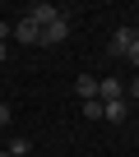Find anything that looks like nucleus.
I'll return each instance as SVG.
<instances>
[{
    "label": "nucleus",
    "mask_w": 139,
    "mask_h": 157,
    "mask_svg": "<svg viewBox=\"0 0 139 157\" xmlns=\"http://www.w3.org/2000/svg\"><path fill=\"white\" fill-rule=\"evenodd\" d=\"M10 33H14V28H10V23H5V19H0V42H5V37H10Z\"/></svg>",
    "instance_id": "obj_12"
},
{
    "label": "nucleus",
    "mask_w": 139,
    "mask_h": 157,
    "mask_svg": "<svg viewBox=\"0 0 139 157\" xmlns=\"http://www.w3.org/2000/svg\"><path fill=\"white\" fill-rule=\"evenodd\" d=\"M5 125H10V106L0 102V129H5Z\"/></svg>",
    "instance_id": "obj_11"
},
{
    "label": "nucleus",
    "mask_w": 139,
    "mask_h": 157,
    "mask_svg": "<svg viewBox=\"0 0 139 157\" xmlns=\"http://www.w3.org/2000/svg\"><path fill=\"white\" fill-rule=\"evenodd\" d=\"M74 93H79L84 102H97V78H93V74H79V78H74Z\"/></svg>",
    "instance_id": "obj_5"
},
{
    "label": "nucleus",
    "mask_w": 139,
    "mask_h": 157,
    "mask_svg": "<svg viewBox=\"0 0 139 157\" xmlns=\"http://www.w3.org/2000/svg\"><path fill=\"white\" fill-rule=\"evenodd\" d=\"M28 19H33L37 28H46V23H56V19H65V14H60L56 5H46V0H42V5H33V10H28Z\"/></svg>",
    "instance_id": "obj_1"
},
{
    "label": "nucleus",
    "mask_w": 139,
    "mask_h": 157,
    "mask_svg": "<svg viewBox=\"0 0 139 157\" xmlns=\"http://www.w3.org/2000/svg\"><path fill=\"white\" fill-rule=\"evenodd\" d=\"M84 116L88 120H102V102H84Z\"/></svg>",
    "instance_id": "obj_8"
},
{
    "label": "nucleus",
    "mask_w": 139,
    "mask_h": 157,
    "mask_svg": "<svg viewBox=\"0 0 139 157\" xmlns=\"http://www.w3.org/2000/svg\"><path fill=\"white\" fill-rule=\"evenodd\" d=\"M14 37H19V42H28V46H33V42H42V28H37V23H33V19H28V14H23V19H19V23H14Z\"/></svg>",
    "instance_id": "obj_3"
},
{
    "label": "nucleus",
    "mask_w": 139,
    "mask_h": 157,
    "mask_svg": "<svg viewBox=\"0 0 139 157\" xmlns=\"http://www.w3.org/2000/svg\"><path fill=\"white\" fill-rule=\"evenodd\" d=\"M125 102H139V78H134V83H125Z\"/></svg>",
    "instance_id": "obj_9"
},
{
    "label": "nucleus",
    "mask_w": 139,
    "mask_h": 157,
    "mask_svg": "<svg viewBox=\"0 0 139 157\" xmlns=\"http://www.w3.org/2000/svg\"><path fill=\"white\" fill-rule=\"evenodd\" d=\"M10 152H14V157H28V152H33V143H28V139H14V143H10Z\"/></svg>",
    "instance_id": "obj_7"
},
{
    "label": "nucleus",
    "mask_w": 139,
    "mask_h": 157,
    "mask_svg": "<svg viewBox=\"0 0 139 157\" xmlns=\"http://www.w3.org/2000/svg\"><path fill=\"white\" fill-rule=\"evenodd\" d=\"M5 56H10V51H5V42H0V65H5Z\"/></svg>",
    "instance_id": "obj_13"
},
{
    "label": "nucleus",
    "mask_w": 139,
    "mask_h": 157,
    "mask_svg": "<svg viewBox=\"0 0 139 157\" xmlns=\"http://www.w3.org/2000/svg\"><path fill=\"white\" fill-rule=\"evenodd\" d=\"M125 60H134V65H139V42H130V51H125Z\"/></svg>",
    "instance_id": "obj_10"
},
{
    "label": "nucleus",
    "mask_w": 139,
    "mask_h": 157,
    "mask_svg": "<svg viewBox=\"0 0 139 157\" xmlns=\"http://www.w3.org/2000/svg\"><path fill=\"white\" fill-rule=\"evenodd\" d=\"M65 37H70V23H65V19H56V23L42 28V46H60Z\"/></svg>",
    "instance_id": "obj_2"
},
{
    "label": "nucleus",
    "mask_w": 139,
    "mask_h": 157,
    "mask_svg": "<svg viewBox=\"0 0 139 157\" xmlns=\"http://www.w3.org/2000/svg\"><path fill=\"white\" fill-rule=\"evenodd\" d=\"M130 42H134V33H130V28H116V33H111V56H125Z\"/></svg>",
    "instance_id": "obj_6"
},
{
    "label": "nucleus",
    "mask_w": 139,
    "mask_h": 157,
    "mask_svg": "<svg viewBox=\"0 0 139 157\" xmlns=\"http://www.w3.org/2000/svg\"><path fill=\"white\" fill-rule=\"evenodd\" d=\"M130 116V102L125 97H116V102H102V120H111V125H121Z\"/></svg>",
    "instance_id": "obj_4"
}]
</instances>
